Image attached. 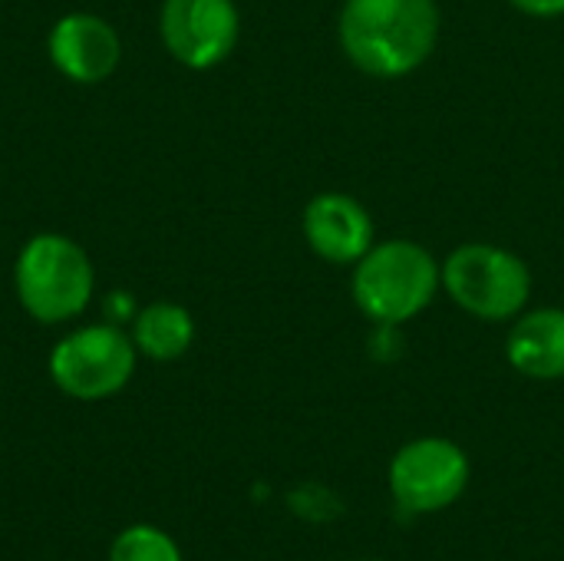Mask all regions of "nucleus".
<instances>
[{
  "label": "nucleus",
  "mask_w": 564,
  "mask_h": 561,
  "mask_svg": "<svg viewBox=\"0 0 564 561\" xmlns=\"http://www.w3.org/2000/svg\"><path fill=\"white\" fill-rule=\"evenodd\" d=\"M337 40L364 76L400 79L436 53L440 7L436 0H344Z\"/></svg>",
  "instance_id": "nucleus-1"
},
{
  "label": "nucleus",
  "mask_w": 564,
  "mask_h": 561,
  "mask_svg": "<svg viewBox=\"0 0 564 561\" xmlns=\"http://www.w3.org/2000/svg\"><path fill=\"white\" fill-rule=\"evenodd\" d=\"M443 288V261L410 238L377 241L350 278V298L357 311L377 327H403L420 317Z\"/></svg>",
  "instance_id": "nucleus-2"
},
{
  "label": "nucleus",
  "mask_w": 564,
  "mask_h": 561,
  "mask_svg": "<svg viewBox=\"0 0 564 561\" xmlns=\"http://www.w3.org/2000/svg\"><path fill=\"white\" fill-rule=\"evenodd\" d=\"M13 291L36 324L76 321L96 294V268L79 241L59 231L33 235L13 261Z\"/></svg>",
  "instance_id": "nucleus-3"
},
{
  "label": "nucleus",
  "mask_w": 564,
  "mask_h": 561,
  "mask_svg": "<svg viewBox=\"0 0 564 561\" xmlns=\"http://www.w3.org/2000/svg\"><path fill=\"white\" fill-rule=\"evenodd\" d=\"M443 291L476 321H516L532 298V268L492 241H466L443 261Z\"/></svg>",
  "instance_id": "nucleus-4"
},
{
  "label": "nucleus",
  "mask_w": 564,
  "mask_h": 561,
  "mask_svg": "<svg viewBox=\"0 0 564 561\" xmlns=\"http://www.w3.org/2000/svg\"><path fill=\"white\" fill-rule=\"evenodd\" d=\"M135 357L139 350L119 324H86L69 331L53 347L50 377L59 393L83 403H96L116 397L132 380Z\"/></svg>",
  "instance_id": "nucleus-5"
},
{
  "label": "nucleus",
  "mask_w": 564,
  "mask_h": 561,
  "mask_svg": "<svg viewBox=\"0 0 564 561\" xmlns=\"http://www.w3.org/2000/svg\"><path fill=\"white\" fill-rule=\"evenodd\" d=\"M469 486V456L443 436H420L397 450L390 493L406 513L449 509Z\"/></svg>",
  "instance_id": "nucleus-6"
},
{
  "label": "nucleus",
  "mask_w": 564,
  "mask_h": 561,
  "mask_svg": "<svg viewBox=\"0 0 564 561\" xmlns=\"http://www.w3.org/2000/svg\"><path fill=\"white\" fill-rule=\"evenodd\" d=\"M159 36L175 63L202 73L235 53L241 17L235 0H162Z\"/></svg>",
  "instance_id": "nucleus-7"
},
{
  "label": "nucleus",
  "mask_w": 564,
  "mask_h": 561,
  "mask_svg": "<svg viewBox=\"0 0 564 561\" xmlns=\"http://www.w3.org/2000/svg\"><path fill=\"white\" fill-rule=\"evenodd\" d=\"M301 235L327 265H357L377 245L367 205L347 192H317L301 212Z\"/></svg>",
  "instance_id": "nucleus-8"
},
{
  "label": "nucleus",
  "mask_w": 564,
  "mask_h": 561,
  "mask_svg": "<svg viewBox=\"0 0 564 561\" xmlns=\"http://www.w3.org/2000/svg\"><path fill=\"white\" fill-rule=\"evenodd\" d=\"M46 53L59 76L79 86H96L119 69L122 40L116 26L96 13H66L53 23Z\"/></svg>",
  "instance_id": "nucleus-9"
},
{
  "label": "nucleus",
  "mask_w": 564,
  "mask_h": 561,
  "mask_svg": "<svg viewBox=\"0 0 564 561\" xmlns=\"http://www.w3.org/2000/svg\"><path fill=\"white\" fill-rule=\"evenodd\" d=\"M506 360L529 380H564V308L522 311L506 337Z\"/></svg>",
  "instance_id": "nucleus-10"
},
{
  "label": "nucleus",
  "mask_w": 564,
  "mask_h": 561,
  "mask_svg": "<svg viewBox=\"0 0 564 561\" xmlns=\"http://www.w3.org/2000/svg\"><path fill=\"white\" fill-rule=\"evenodd\" d=\"M132 344L142 357L155 364H172L188 354L195 341V317L188 308L175 301H155L135 311L132 317Z\"/></svg>",
  "instance_id": "nucleus-11"
},
{
  "label": "nucleus",
  "mask_w": 564,
  "mask_h": 561,
  "mask_svg": "<svg viewBox=\"0 0 564 561\" xmlns=\"http://www.w3.org/2000/svg\"><path fill=\"white\" fill-rule=\"evenodd\" d=\"M109 561H182V552L165 532L152 526H132L112 542Z\"/></svg>",
  "instance_id": "nucleus-12"
},
{
  "label": "nucleus",
  "mask_w": 564,
  "mask_h": 561,
  "mask_svg": "<svg viewBox=\"0 0 564 561\" xmlns=\"http://www.w3.org/2000/svg\"><path fill=\"white\" fill-rule=\"evenodd\" d=\"M506 3H512L519 13L535 17V20H555V17H564V0H506Z\"/></svg>",
  "instance_id": "nucleus-13"
},
{
  "label": "nucleus",
  "mask_w": 564,
  "mask_h": 561,
  "mask_svg": "<svg viewBox=\"0 0 564 561\" xmlns=\"http://www.w3.org/2000/svg\"><path fill=\"white\" fill-rule=\"evenodd\" d=\"M106 317H109L112 324H122V321L135 317V314H132V301H129L126 291H112V294L106 298Z\"/></svg>",
  "instance_id": "nucleus-14"
}]
</instances>
